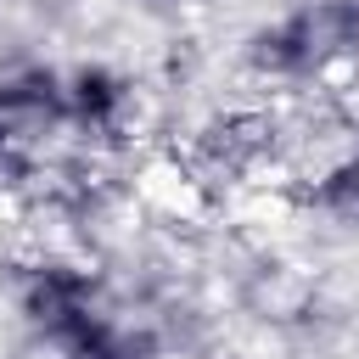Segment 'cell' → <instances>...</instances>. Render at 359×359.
Listing matches in <instances>:
<instances>
[{"label": "cell", "mask_w": 359, "mask_h": 359, "mask_svg": "<svg viewBox=\"0 0 359 359\" xmlns=\"http://www.w3.org/2000/svg\"><path fill=\"white\" fill-rule=\"evenodd\" d=\"M17 314L28 320L34 337H45L56 348H73L84 331H95L107 320L95 280L79 264H67V258H34L22 269V280H17Z\"/></svg>", "instance_id": "6da1fadb"}, {"label": "cell", "mask_w": 359, "mask_h": 359, "mask_svg": "<svg viewBox=\"0 0 359 359\" xmlns=\"http://www.w3.org/2000/svg\"><path fill=\"white\" fill-rule=\"evenodd\" d=\"M0 123L17 140V151H39L50 135L67 129V84L50 67H17L0 79Z\"/></svg>", "instance_id": "7a4b0ae2"}, {"label": "cell", "mask_w": 359, "mask_h": 359, "mask_svg": "<svg viewBox=\"0 0 359 359\" xmlns=\"http://www.w3.org/2000/svg\"><path fill=\"white\" fill-rule=\"evenodd\" d=\"M67 84V129H79L84 140H118L129 129V107H135V90L118 67L107 62H84L73 73H62Z\"/></svg>", "instance_id": "3957f363"}, {"label": "cell", "mask_w": 359, "mask_h": 359, "mask_svg": "<svg viewBox=\"0 0 359 359\" xmlns=\"http://www.w3.org/2000/svg\"><path fill=\"white\" fill-rule=\"evenodd\" d=\"M264 146H269L264 118H213L196 135V168L213 180H241V174H252Z\"/></svg>", "instance_id": "277c9868"}, {"label": "cell", "mask_w": 359, "mask_h": 359, "mask_svg": "<svg viewBox=\"0 0 359 359\" xmlns=\"http://www.w3.org/2000/svg\"><path fill=\"white\" fill-rule=\"evenodd\" d=\"M62 359H157V342H151V331L118 325V320L107 314L95 331H84L73 348H62Z\"/></svg>", "instance_id": "5b68a950"}, {"label": "cell", "mask_w": 359, "mask_h": 359, "mask_svg": "<svg viewBox=\"0 0 359 359\" xmlns=\"http://www.w3.org/2000/svg\"><path fill=\"white\" fill-rule=\"evenodd\" d=\"M314 208L337 213V219H359V151H342L337 163H325L314 174Z\"/></svg>", "instance_id": "8992f818"}, {"label": "cell", "mask_w": 359, "mask_h": 359, "mask_svg": "<svg viewBox=\"0 0 359 359\" xmlns=\"http://www.w3.org/2000/svg\"><path fill=\"white\" fill-rule=\"evenodd\" d=\"M22 163H28V157L17 151V140H11V135H6V123H0V185H6V180H11Z\"/></svg>", "instance_id": "52a82bcc"}, {"label": "cell", "mask_w": 359, "mask_h": 359, "mask_svg": "<svg viewBox=\"0 0 359 359\" xmlns=\"http://www.w3.org/2000/svg\"><path fill=\"white\" fill-rule=\"evenodd\" d=\"M353 151H359V118H353Z\"/></svg>", "instance_id": "ba28073f"}, {"label": "cell", "mask_w": 359, "mask_h": 359, "mask_svg": "<svg viewBox=\"0 0 359 359\" xmlns=\"http://www.w3.org/2000/svg\"><path fill=\"white\" fill-rule=\"evenodd\" d=\"M146 6H163V0H146Z\"/></svg>", "instance_id": "9c48e42d"}]
</instances>
